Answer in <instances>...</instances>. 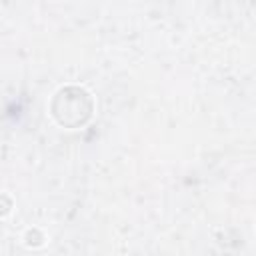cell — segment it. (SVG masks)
<instances>
[{"mask_svg":"<svg viewBox=\"0 0 256 256\" xmlns=\"http://www.w3.org/2000/svg\"><path fill=\"white\" fill-rule=\"evenodd\" d=\"M94 112V100L88 90L82 86H62L50 100L52 118L64 128H80L84 126Z\"/></svg>","mask_w":256,"mask_h":256,"instance_id":"6da1fadb","label":"cell"}]
</instances>
